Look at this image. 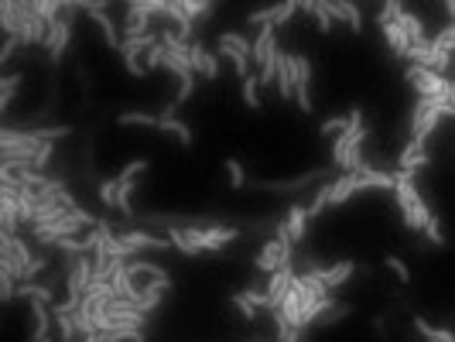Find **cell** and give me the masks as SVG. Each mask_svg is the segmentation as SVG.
<instances>
[{
  "label": "cell",
  "instance_id": "cell-1",
  "mask_svg": "<svg viewBox=\"0 0 455 342\" xmlns=\"http://www.w3.org/2000/svg\"><path fill=\"white\" fill-rule=\"evenodd\" d=\"M394 195H397V206H401L404 226H407L411 233H425V226H428V219L435 216V212H431L428 202L421 199V192H418L414 178H407V175H401V171H394Z\"/></svg>",
  "mask_w": 455,
  "mask_h": 342
},
{
  "label": "cell",
  "instance_id": "cell-2",
  "mask_svg": "<svg viewBox=\"0 0 455 342\" xmlns=\"http://www.w3.org/2000/svg\"><path fill=\"white\" fill-rule=\"evenodd\" d=\"M401 14H404V4H397V0H387V4L380 7L376 25H380V31H383V38H387L390 52L397 55V58H407V52H411V38H407V31H404V25H401Z\"/></svg>",
  "mask_w": 455,
  "mask_h": 342
},
{
  "label": "cell",
  "instance_id": "cell-3",
  "mask_svg": "<svg viewBox=\"0 0 455 342\" xmlns=\"http://www.w3.org/2000/svg\"><path fill=\"white\" fill-rule=\"evenodd\" d=\"M404 79L411 82V89L418 93V100H442L449 93V76H438V72L421 69V65H407Z\"/></svg>",
  "mask_w": 455,
  "mask_h": 342
},
{
  "label": "cell",
  "instance_id": "cell-4",
  "mask_svg": "<svg viewBox=\"0 0 455 342\" xmlns=\"http://www.w3.org/2000/svg\"><path fill=\"white\" fill-rule=\"evenodd\" d=\"M185 233L195 239V246H199L202 254H219L223 246H230V243L240 239V230H237V226H188Z\"/></svg>",
  "mask_w": 455,
  "mask_h": 342
},
{
  "label": "cell",
  "instance_id": "cell-5",
  "mask_svg": "<svg viewBox=\"0 0 455 342\" xmlns=\"http://www.w3.org/2000/svg\"><path fill=\"white\" fill-rule=\"evenodd\" d=\"M161 18V4L154 0H137L127 4V21H124V38H140V34H151V21Z\"/></svg>",
  "mask_w": 455,
  "mask_h": 342
},
{
  "label": "cell",
  "instance_id": "cell-6",
  "mask_svg": "<svg viewBox=\"0 0 455 342\" xmlns=\"http://www.w3.org/2000/svg\"><path fill=\"white\" fill-rule=\"evenodd\" d=\"M82 11L96 21V27L103 31V38H107L110 48H113V52H120V48H124V31H120V27H117V21L107 14V4H100V0H86V4H82Z\"/></svg>",
  "mask_w": 455,
  "mask_h": 342
},
{
  "label": "cell",
  "instance_id": "cell-7",
  "mask_svg": "<svg viewBox=\"0 0 455 342\" xmlns=\"http://www.w3.org/2000/svg\"><path fill=\"white\" fill-rule=\"evenodd\" d=\"M315 182H329V171L325 168H312L298 178H288V182H257L253 188H264V192H274V195H295V192H305Z\"/></svg>",
  "mask_w": 455,
  "mask_h": 342
},
{
  "label": "cell",
  "instance_id": "cell-8",
  "mask_svg": "<svg viewBox=\"0 0 455 342\" xmlns=\"http://www.w3.org/2000/svg\"><path fill=\"white\" fill-rule=\"evenodd\" d=\"M295 58V103L301 113H312V58L308 55H291Z\"/></svg>",
  "mask_w": 455,
  "mask_h": 342
},
{
  "label": "cell",
  "instance_id": "cell-9",
  "mask_svg": "<svg viewBox=\"0 0 455 342\" xmlns=\"http://www.w3.org/2000/svg\"><path fill=\"white\" fill-rule=\"evenodd\" d=\"M411 65H421V69H431V72H438V76H445L449 69H452V55L442 52V48H435V45H411Z\"/></svg>",
  "mask_w": 455,
  "mask_h": 342
},
{
  "label": "cell",
  "instance_id": "cell-10",
  "mask_svg": "<svg viewBox=\"0 0 455 342\" xmlns=\"http://www.w3.org/2000/svg\"><path fill=\"white\" fill-rule=\"evenodd\" d=\"M428 161H431V154H428V147H425L421 140H407L404 151L397 154V171L407 175V178H414L421 168H428Z\"/></svg>",
  "mask_w": 455,
  "mask_h": 342
},
{
  "label": "cell",
  "instance_id": "cell-11",
  "mask_svg": "<svg viewBox=\"0 0 455 342\" xmlns=\"http://www.w3.org/2000/svg\"><path fill=\"white\" fill-rule=\"evenodd\" d=\"M277 100H295V58L284 52H277Z\"/></svg>",
  "mask_w": 455,
  "mask_h": 342
},
{
  "label": "cell",
  "instance_id": "cell-12",
  "mask_svg": "<svg viewBox=\"0 0 455 342\" xmlns=\"http://www.w3.org/2000/svg\"><path fill=\"white\" fill-rule=\"evenodd\" d=\"M188 58H192V69L199 72V76H206V79L213 82V79H219V58H216L199 38L192 41V52H188Z\"/></svg>",
  "mask_w": 455,
  "mask_h": 342
},
{
  "label": "cell",
  "instance_id": "cell-13",
  "mask_svg": "<svg viewBox=\"0 0 455 342\" xmlns=\"http://www.w3.org/2000/svg\"><path fill=\"white\" fill-rule=\"evenodd\" d=\"M120 239H124L134 254H140V250H168V246H171L168 237H158V233H151V230H127V233H120Z\"/></svg>",
  "mask_w": 455,
  "mask_h": 342
},
{
  "label": "cell",
  "instance_id": "cell-14",
  "mask_svg": "<svg viewBox=\"0 0 455 342\" xmlns=\"http://www.w3.org/2000/svg\"><path fill=\"white\" fill-rule=\"evenodd\" d=\"M352 270H356V263H352V261H339V263H332V267H312V274H315V277H319L329 291L343 288L349 277H352Z\"/></svg>",
  "mask_w": 455,
  "mask_h": 342
},
{
  "label": "cell",
  "instance_id": "cell-15",
  "mask_svg": "<svg viewBox=\"0 0 455 342\" xmlns=\"http://www.w3.org/2000/svg\"><path fill=\"white\" fill-rule=\"evenodd\" d=\"M291 284H295V267L291 270H277V274H270L268 277V298H270V312H277L281 308V301H284V294L291 291Z\"/></svg>",
  "mask_w": 455,
  "mask_h": 342
},
{
  "label": "cell",
  "instance_id": "cell-16",
  "mask_svg": "<svg viewBox=\"0 0 455 342\" xmlns=\"http://www.w3.org/2000/svg\"><path fill=\"white\" fill-rule=\"evenodd\" d=\"M0 254H11V257H18V263H21V267H31V261H34V250H31V246H27L25 239L18 237V233H4V230H0Z\"/></svg>",
  "mask_w": 455,
  "mask_h": 342
},
{
  "label": "cell",
  "instance_id": "cell-17",
  "mask_svg": "<svg viewBox=\"0 0 455 342\" xmlns=\"http://www.w3.org/2000/svg\"><path fill=\"white\" fill-rule=\"evenodd\" d=\"M27 308H31V315H34V332H31V342H45L52 339L48 332H52L55 325V315L48 305H41V301H27Z\"/></svg>",
  "mask_w": 455,
  "mask_h": 342
},
{
  "label": "cell",
  "instance_id": "cell-18",
  "mask_svg": "<svg viewBox=\"0 0 455 342\" xmlns=\"http://www.w3.org/2000/svg\"><path fill=\"white\" fill-rule=\"evenodd\" d=\"M329 7H332V18H336V21H346V27L352 34H363V11H360L356 4L339 0V4H329Z\"/></svg>",
  "mask_w": 455,
  "mask_h": 342
},
{
  "label": "cell",
  "instance_id": "cell-19",
  "mask_svg": "<svg viewBox=\"0 0 455 342\" xmlns=\"http://www.w3.org/2000/svg\"><path fill=\"white\" fill-rule=\"evenodd\" d=\"M308 219H312V216H308V206H291V209H288V219H284V223H288V233H291V243H301V239H305V233H308Z\"/></svg>",
  "mask_w": 455,
  "mask_h": 342
},
{
  "label": "cell",
  "instance_id": "cell-20",
  "mask_svg": "<svg viewBox=\"0 0 455 342\" xmlns=\"http://www.w3.org/2000/svg\"><path fill=\"white\" fill-rule=\"evenodd\" d=\"M158 131L178 137V144H182V147H192V144H195V133H192V127H188L185 120H178V117H161Z\"/></svg>",
  "mask_w": 455,
  "mask_h": 342
},
{
  "label": "cell",
  "instance_id": "cell-21",
  "mask_svg": "<svg viewBox=\"0 0 455 342\" xmlns=\"http://www.w3.org/2000/svg\"><path fill=\"white\" fill-rule=\"evenodd\" d=\"M0 27L7 38H18L21 31V11H18V0H4L0 4Z\"/></svg>",
  "mask_w": 455,
  "mask_h": 342
},
{
  "label": "cell",
  "instance_id": "cell-22",
  "mask_svg": "<svg viewBox=\"0 0 455 342\" xmlns=\"http://www.w3.org/2000/svg\"><path fill=\"white\" fill-rule=\"evenodd\" d=\"M445 11L452 14V21H449V27H442V31L431 38V45H435V48H442V52H449L455 58V0H449V4H445Z\"/></svg>",
  "mask_w": 455,
  "mask_h": 342
},
{
  "label": "cell",
  "instance_id": "cell-23",
  "mask_svg": "<svg viewBox=\"0 0 455 342\" xmlns=\"http://www.w3.org/2000/svg\"><path fill=\"white\" fill-rule=\"evenodd\" d=\"M352 195H356V171H346V175L332 178V206H343Z\"/></svg>",
  "mask_w": 455,
  "mask_h": 342
},
{
  "label": "cell",
  "instance_id": "cell-24",
  "mask_svg": "<svg viewBox=\"0 0 455 342\" xmlns=\"http://www.w3.org/2000/svg\"><path fill=\"white\" fill-rule=\"evenodd\" d=\"M21 82L25 76L21 72H7V76H0V113H7L11 103H14V93L21 89Z\"/></svg>",
  "mask_w": 455,
  "mask_h": 342
},
{
  "label": "cell",
  "instance_id": "cell-25",
  "mask_svg": "<svg viewBox=\"0 0 455 342\" xmlns=\"http://www.w3.org/2000/svg\"><path fill=\"white\" fill-rule=\"evenodd\" d=\"M164 237H168V243H171V246H175V250H178L182 257H199V254H202V250L195 246V239L188 237V233H185V230H182V226H175V230H168Z\"/></svg>",
  "mask_w": 455,
  "mask_h": 342
},
{
  "label": "cell",
  "instance_id": "cell-26",
  "mask_svg": "<svg viewBox=\"0 0 455 342\" xmlns=\"http://www.w3.org/2000/svg\"><path fill=\"white\" fill-rule=\"evenodd\" d=\"M117 124L120 127H147V131H158V124H161V117H154V113H120L117 117Z\"/></svg>",
  "mask_w": 455,
  "mask_h": 342
},
{
  "label": "cell",
  "instance_id": "cell-27",
  "mask_svg": "<svg viewBox=\"0 0 455 342\" xmlns=\"http://www.w3.org/2000/svg\"><path fill=\"white\" fill-rule=\"evenodd\" d=\"M219 55L233 62V72L240 76V82H243V79H250V76H253V72H250V55L237 52V48H230V45H219Z\"/></svg>",
  "mask_w": 455,
  "mask_h": 342
},
{
  "label": "cell",
  "instance_id": "cell-28",
  "mask_svg": "<svg viewBox=\"0 0 455 342\" xmlns=\"http://www.w3.org/2000/svg\"><path fill=\"white\" fill-rule=\"evenodd\" d=\"M219 45H230V48H237V52L253 58V38H246L240 31H223V34H219Z\"/></svg>",
  "mask_w": 455,
  "mask_h": 342
},
{
  "label": "cell",
  "instance_id": "cell-29",
  "mask_svg": "<svg viewBox=\"0 0 455 342\" xmlns=\"http://www.w3.org/2000/svg\"><path fill=\"white\" fill-rule=\"evenodd\" d=\"M240 93H243V103L250 106V110H261V79H257V72L250 76V79H243V86H240Z\"/></svg>",
  "mask_w": 455,
  "mask_h": 342
},
{
  "label": "cell",
  "instance_id": "cell-30",
  "mask_svg": "<svg viewBox=\"0 0 455 342\" xmlns=\"http://www.w3.org/2000/svg\"><path fill=\"white\" fill-rule=\"evenodd\" d=\"M329 206H332V182H322L319 192H315V199H312V206H308V216L315 219V216H322Z\"/></svg>",
  "mask_w": 455,
  "mask_h": 342
},
{
  "label": "cell",
  "instance_id": "cell-31",
  "mask_svg": "<svg viewBox=\"0 0 455 342\" xmlns=\"http://www.w3.org/2000/svg\"><path fill=\"white\" fill-rule=\"evenodd\" d=\"M55 329L62 342H76L79 339V325H76V315H55Z\"/></svg>",
  "mask_w": 455,
  "mask_h": 342
},
{
  "label": "cell",
  "instance_id": "cell-32",
  "mask_svg": "<svg viewBox=\"0 0 455 342\" xmlns=\"http://www.w3.org/2000/svg\"><path fill=\"white\" fill-rule=\"evenodd\" d=\"M182 11H185V18L192 21V25H199V18L213 14L216 4H206V0H185V4H182Z\"/></svg>",
  "mask_w": 455,
  "mask_h": 342
},
{
  "label": "cell",
  "instance_id": "cell-33",
  "mask_svg": "<svg viewBox=\"0 0 455 342\" xmlns=\"http://www.w3.org/2000/svg\"><path fill=\"white\" fill-rule=\"evenodd\" d=\"M315 27H319V34H332L336 18H332V7H329V4H315Z\"/></svg>",
  "mask_w": 455,
  "mask_h": 342
},
{
  "label": "cell",
  "instance_id": "cell-34",
  "mask_svg": "<svg viewBox=\"0 0 455 342\" xmlns=\"http://www.w3.org/2000/svg\"><path fill=\"white\" fill-rule=\"evenodd\" d=\"M298 11H301V4H295V0H288V4H277V7H274V27L291 25V18H295Z\"/></svg>",
  "mask_w": 455,
  "mask_h": 342
},
{
  "label": "cell",
  "instance_id": "cell-35",
  "mask_svg": "<svg viewBox=\"0 0 455 342\" xmlns=\"http://www.w3.org/2000/svg\"><path fill=\"white\" fill-rule=\"evenodd\" d=\"M230 301H233V308H237V312H240V315L246 318V322H257V312H261V308H257V305H253V301H250V298H246L243 291H237V294H233Z\"/></svg>",
  "mask_w": 455,
  "mask_h": 342
},
{
  "label": "cell",
  "instance_id": "cell-36",
  "mask_svg": "<svg viewBox=\"0 0 455 342\" xmlns=\"http://www.w3.org/2000/svg\"><path fill=\"white\" fill-rule=\"evenodd\" d=\"M117 192H120V182H117V178L100 182V202H103V206H110V209H117Z\"/></svg>",
  "mask_w": 455,
  "mask_h": 342
},
{
  "label": "cell",
  "instance_id": "cell-37",
  "mask_svg": "<svg viewBox=\"0 0 455 342\" xmlns=\"http://www.w3.org/2000/svg\"><path fill=\"white\" fill-rule=\"evenodd\" d=\"M226 175H230V185H233V188H243V185H246V171H243L240 158H226Z\"/></svg>",
  "mask_w": 455,
  "mask_h": 342
},
{
  "label": "cell",
  "instance_id": "cell-38",
  "mask_svg": "<svg viewBox=\"0 0 455 342\" xmlns=\"http://www.w3.org/2000/svg\"><path fill=\"white\" fill-rule=\"evenodd\" d=\"M343 131H349V113L346 117H329V120H322V127H319L322 137H329V133H343Z\"/></svg>",
  "mask_w": 455,
  "mask_h": 342
},
{
  "label": "cell",
  "instance_id": "cell-39",
  "mask_svg": "<svg viewBox=\"0 0 455 342\" xmlns=\"http://www.w3.org/2000/svg\"><path fill=\"white\" fill-rule=\"evenodd\" d=\"M383 263L394 270V277H397L401 284H411V270H407V263H404L401 257H394V254H390V257H383Z\"/></svg>",
  "mask_w": 455,
  "mask_h": 342
},
{
  "label": "cell",
  "instance_id": "cell-40",
  "mask_svg": "<svg viewBox=\"0 0 455 342\" xmlns=\"http://www.w3.org/2000/svg\"><path fill=\"white\" fill-rule=\"evenodd\" d=\"M192 96H195V76H192V79H185V82H178V93H175V100H171V103L182 110Z\"/></svg>",
  "mask_w": 455,
  "mask_h": 342
},
{
  "label": "cell",
  "instance_id": "cell-41",
  "mask_svg": "<svg viewBox=\"0 0 455 342\" xmlns=\"http://www.w3.org/2000/svg\"><path fill=\"white\" fill-rule=\"evenodd\" d=\"M144 171H147V158H137V161H131V164H127L117 178H120V182H134L137 175H144Z\"/></svg>",
  "mask_w": 455,
  "mask_h": 342
},
{
  "label": "cell",
  "instance_id": "cell-42",
  "mask_svg": "<svg viewBox=\"0 0 455 342\" xmlns=\"http://www.w3.org/2000/svg\"><path fill=\"white\" fill-rule=\"evenodd\" d=\"M18 298V281L11 277V274H0V301L7 305V301H14Z\"/></svg>",
  "mask_w": 455,
  "mask_h": 342
},
{
  "label": "cell",
  "instance_id": "cell-43",
  "mask_svg": "<svg viewBox=\"0 0 455 342\" xmlns=\"http://www.w3.org/2000/svg\"><path fill=\"white\" fill-rule=\"evenodd\" d=\"M164 52H168L164 45H154L151 52L144 55V69H147V72H154V69H161V65H164Z\"/></svg>",
  "mask_w": 455,
  "mask_h": 342
},
{
  "label": "cell",
  "instance_id": "cell-44",
  "mask_svg": "<svg viewBox=\"0 0 455 342\" xmlns=\"http://www.w3.org/2000/svg\"><path fill=\"white\" fill-rule=\"evenodd\" d=\"M76 76H79V86L86 89V96H89V93L96 89V82H93V69H89L86 62H79V65H76Z\"/></svg>",
  "mask_w": 455,
  "mask_h": 342
},
{
  "label": "cell",
  "instance_id": "cell-45",
  "mask_svg": "<svg viewBox=\"0 0 455 342\" xmlns=\"http://www.w3.org/2000/svg\"><path fill=\"white\" fill-rule=\"evenodd\" d=\"M425 237H428V243H435V246H445L442 226H438V216H431V219H428V226H425Z\"/></svg>",
  "mask_w": 455,
  "mask_h": 342
},
{
  "label": "cell",
  "instance_id": "cell-46",
  "mask_svg": "<svg viewBox=\"0 0 455 342\" xmlns=\"http://www.w3.org/2000/svg\"><path fill=\"white\" fill-rule=\"evenodd\" d=\"M243 294H246V298H250V301H253L257 308H268V312H270V298H268V291H261V288H246Z\"/></svg>",
  "mask_w": 455,
  "mask_h": 342
},
{
  "label": "cell",
  "instance_id": "cell-47",
  "mask_svg": "<svg viewBox=\"0 0 455 342\" xmlns=\"http://www.w3.org/2000/svg\"><path fill=\"white\" fill-rule=\"evenodd\" d=\"M21 48V41L18 38H4V48H0V65H7L11 58H14V52Z\"/></svg>",
  "mask_w": 455,
  "mask_h": 342
},
{
  "label": "cell",
  "instance_id": "cell-48",
  "mask_svg": "<svg viewBox=\"0 0 455 342\" xmlns=\"http://www.w3.org/2000/svg\"><path fill=\"white\" fill-rule=\"evenodd\" d=\"M349 312H352V305H339V308H332V312L325 315V325H336V322H343Z\"/></svg>",
  "mask_w": 455,
  "mask_h": 342
},
{
  "label": "cell",
  "instance_id": "cell-49",
  "mask_svg": "<svg viewBox=\"0 0 455 342\" xmlns=\"http://www.w3.org/2000/svg\"><path fill=\"white\" fill-rule=\"evenodd\" d=\"M383 322H387V318H374V332H376V336H383V332H387V325H383Z\"/></svg>",
  "mask_w": 455,
  "mask_h": 342
},
{
  "label": "cell",
  "instance_id": "cell-50",
  "mask_svg": "<svg viewBox=\"0 0 455 342\" xmlns=\"http://www.w3.org/2000/svg\"><path fill=\"white\" fill-rule=\"evenodd\" d=\"M82 342H103V336L96 332V336H86V339H82Z\"/></svg>",
  "mask_w": 455,
  "mask_h": 342
},
{
  "label": "cell",
  "instance_id": "cell-51",
  "mask_svg": "<svg viewBox=\"0 0 455 342\" xmlns=\"http://www.w3.org/2000/svg\"><path fill=\"white\" fill-rule=\"evenodd\" d=\"M45 342H55V339H45Z\"/></svg>",
  "mask_w": 455,
  "mask_h": 342
}]
</instances>
